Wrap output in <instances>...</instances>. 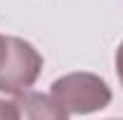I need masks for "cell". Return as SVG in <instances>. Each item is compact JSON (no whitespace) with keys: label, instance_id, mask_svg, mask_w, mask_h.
<instances>
[{"label":"cell","instance_id":"6da1fadb","mask_svg":"<svg viewBox=\"0 0 123 120\" xmlns=\"http://www.w3.org/2000/svg\"><path fill=\"white\" fill-rule=\"evenodd\" d=\"M50 97L66 111L76 115H90L111 104V87L104 78L95 73H69L52 82Z\"/></svg>","mask_w":123,"mask_h":120},{"label":"cell","instance_id":"5b68a950","mask_svg":"<svg viewBox=\"0 0 123 120\" xmlns=\"http://www.w3.org/2000/svg\"><path fill=\"white\" fill-rule=\"evenodd\" d=\"M116 73H118V80H121V85H123V43L116 49Z\"/></svg>","mask_w":123,"mask_h":120},{"label":"cell","instance_id":"3957f363","mask_svg":"<svg viewBox=\"0 0 123 120\" xmlns=\"http://www.w3.org/2000/svg\"><path fill=\"white\" fill-rule=\"evenodd\" d=\"M14 106L19 120H69V113L50 94H43V92H24L14 97Z\"/></svg>","mask_w":123,"mask_h":120},{"label":"cell","instance_id":"8992f818","mask_svg":"<svg viewBox=\"0 0 123 120\" xmlns=\"http://www.w3.org/2000/svg\"><path fill=\"white\" fill-rule=\"evenodd\" d=\"M5 52H7V35H0V64L5 59Z\"/></svg>","mask_w":123,"mask_h":120},{"label":"cell","instance_id":"7a4b0ae2","mask_svg":"<svg viewBox=\"0 0 123 120\" xmlns=\"http://www.w3.org/2000/svg\"><path fill=\"white\" fill-rule=\"evenodd\" d=\"M43 68V57L29 40L7 35V52L0 64V92L19 97L33 87Z\"/></svg>","mask_w":123,"mask_h":120},{"label":"cell","instance_id":"52a82bcc","mask_svg":"<svg viewBox=\"0 0 123 120\" xmlns=\"http://www.w3.org/2000/svg\"><path fill=\"white\" fill-rule=\"evenodd\" d=\"M109 120H118V118H109Z\"/></svg>","mask_w":123,"mask_h":120},{"label":"cell","instance_id":"277c9868","mask_svg":"<svg viewBox=\"0 0 123 120\" xmlns=\"http://www.w3.org/2000/svg\"><path fill=\"white\" fill-rule=\"evenodd\" d=\"M0 120H19V113H17L14 101L0 99Z\"/></svg>","mask_w":123,"mask_h":120}]
</instances>
